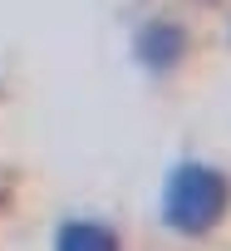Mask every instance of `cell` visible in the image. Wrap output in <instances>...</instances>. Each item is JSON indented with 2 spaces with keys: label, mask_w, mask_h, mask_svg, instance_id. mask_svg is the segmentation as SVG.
<instances>
[{
  "label": "cell",
  "mask_w": 231,
  "mask_h": 251,
  "mask_svg": "<svg viewBox=\"0 0 231 251\" xmlns=\"http://www.w3.org/2000/svg\"><path fill=\"white\" fill-rule=\"evenodd\" d=\"M231 202V182L216 173V168H202V163H182L172 177H167V192H162V222L172 231H211L221 222Z\"/></svg>",
  "instance_id": "6da1fadb"
},
{
  "label": "cell",
  "mask_w": 231,
  "mask_h": 251,
  "mask_svg": "<svg viewBox=\"0 0 231 251\" xmlns=\"http://www.w3.org/2000/svg\"><path fill=\"white\" fill-rule=\"evenodd\" d=\"M182 50H187V35L177 25H167V20H158V25H148L138 35V59L148 69H172L182 59Z\"/></svg>",
  "instance_id": "7a4b0ae2"
},
{
  "label": "cell",
  "mask_w": 231,
  "mask_h": 251,
  "mask_svg": "<svg viewBox=\"0 0 231 251\" xmlns=\"http://www.w3.org/2000/svg\"><path fill=\"white\" fill-rule=\"evenodd\" d=\"M54 241H59V251H113L118 246V236H113L108 226H93V222H74Z\"/></svg>",
  "instance_id": "3957f363"
}]
</instances>
